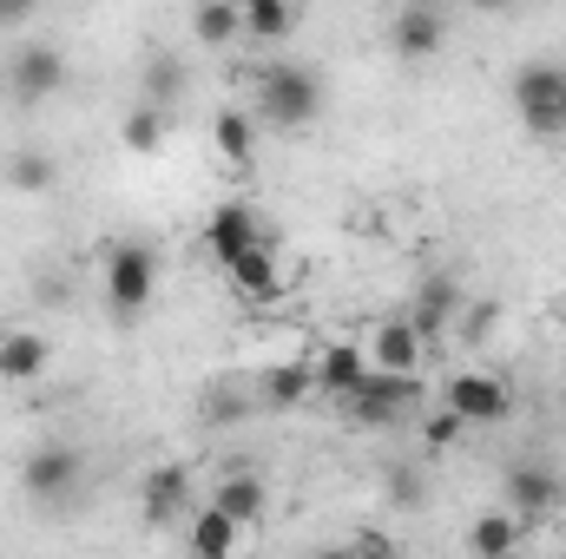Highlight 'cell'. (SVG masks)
I'll return each instance as SVG.
<instances>
[{"label":"cell","instance_id":"1","mask_svg":"<svg viewBox=\"0 0 566 559\" xmlns=\"http://www.w3.org/2000/svg\"><path fill=\"white\" fill-rule=\"evenodd\" d=\"M507 99H514V119L534 139H566V66L560 60H521L514 80H507Z\"/></svg>","mask_w":566,"mask_h":559},{"label":"cell","instance_id":"2","mask_svg":"<svg viewBox=\"0 0 566 559\" xmlns=\"http://www.w3.org/2000/svg\"><path fill=\"white\" fill-rule=\"evenodd\" d=\"M323 113V80L310 73V66H271L264 80H258V119L271 126V133H303L310 119Z\"/></svg>","mask_w":566,"mask_h":559},{"label":"cell","instance_id":"3","mask_svg":"<svg viewBox=\"0 0 566 559\" xmlns=\"http://www.w3.org/2000/svg\"><path fill=\"white\" fill-rule=\"evenodd\" d=\"M158 296V251L151 244H113L106 257V309L113 323H139Z\"/></svg>","mask_w":566,"mask_h":559},{"label":"cell","instance_id":"4","mask_svg":"<svg viewBox=\"0 0 566 559\" xmlns=\"http://www.w3.org/2000/svg\"><path fill=\"white\" fill-rule=\"evenodd\" d=\"M343 402H349V415L363 421V428H396V421H409V409L422 402V389H416V376H396V369H376L369 362V376Z\"/></svg>","mask_w":566,"mask_h":559},{"label":"cell","instance_id":"5","mask_svg":"<svg viewBox=\"0 0 566 559\" xmlns=\"http://www.w3.org/2000/svg\"><path fill=\"white\" fill-rule=\"evenodd\" d=\"M80 474H86V454H80L73 441H46V447H33V454H27L20 487H27L40 507H60V500H73V494H80Z\"/></svg>","mask_w":566,"mask_h":559},{"label":"cell","instance_id":"6","mask_svg":"<svg viewBox=\"0 0 566 559\" xmlns=\"http://www.w3.org/2000/svg\"><path fill=\"white\" fill-rule=\"evenodd\" d=\"M441 402L468 421V428H494V421L514 415V389H507L501 376H488V369H461V376H448V382H441Z\"/></svg>","mask_w":566,"mask_h":559},{"label":"cell","instance_id":"7","mask_svg":"<svg viewBox=\"0 0 566 559\" xmlns=\"http://www.w3.org/2000/svg\"><path fill=\"white\" fill-rule=\"evenodd\" d=\"M60 86H66V60H60V46L27 40V46L7 60V93H13L20 106H40V99H53Z\"/></svg>","mask_w":566,"mask_h":559},{"label":"cell","instance_id":"8","mask_svg":"<svg viewBox=\"0 0 566 559\" xmlns=\"http://www.w3.org/2000/svg\"><path fill=\"white\" fill-rule=\"evenodd\" d=\"M205 244H211V257H218V271H224L238 251H251V244H277V231L258 218V204L224 198V204L211 211V224H205Z\"/></svg>","mask_w":566,"mask_h":559},{"label":"cell","instance_id":"9","mask_svg":"<svg viewBox=\"0 0 566 559\" xmlns=\"http://www.w3.org/2000/svg\"><path fill=\"white\" fill-rule=\"evenodd\" d=\"M441 46H448V20H441L434 0H409V7L389 20V53H396V60L422 66V60H441Z\"/></svg>","mask_w":566,"mask_h":559},{"label":"cell","instance_id":"10","mask_svg":"<svg viewBox=\"0 0 566 559\" xmlns=\"http://www.w3.org/2000/svg\"><path fill=\"white\" fill-rule=\"evenodd\" d=\"M507 507L521 520H547L554 507H566V481L547 461H521V467H507Z\"/></svg>","mask_w":566,"mask_h":559},{"label":"cell","instance_id":"11","mask_svg":"<svg viewBox=\"0 0 566 559\" xmlns=\"http://www.w3.org/2000/svg\"><path fill=\"white\" fill-rule=\"evenodd\" d=\"M369 362L376 369H396V376H416L422 369V349H428V336L416 329V316H382L376 329H369Z\"/></svg>","mask_w":566,"mask_h":559},{"label":"cell","instance_id":"12","mask_svg":"<svg viewBox=\"0 0 566 559\" xmlns=\"http://www.w3.org/2000/svg\"><path fill=\"white\" fill-rule=\"evenodd\" d=\"M139 507H145L151 527H171L178 514H191V467H185V461H158V467L145 474Z\"/></svg>","mask_w":566,"mask_h":559},{"label":"cell","instance_id":"13","mask_svg":"<svg viewBox=\"0 0 566 559\" xmlns=\"http://www.w3.org/2000/svg\"><path fill=\"white\" fill-rule=\"evenodd\" d=\"M461 309H468V296H461V283H454V277H441V271H434V277L416 283V309H409V316H416V329H422L428 342H434V336H448V329L461 323Z\"/></svg>","mask_w":566,"mask_h":559},{"label":"cell","instance_id":"14","mask_svg":"<svg viewBox=\"0 0 566 559\" xmlns=\"http://www.w3.org/2000/svg\"><path fill=\"white\" fill-rule=\"evenodd\" d=\"M363 376H369V349H363V342H329V349H316V395L343 402Z\"/></svg>","mask_w":566,"mask_h":559},{"label":"cell","instance_id":"15","mask_svg":"<svg viewBox=\"0 0 566 559\" xmlns=\"http://www.w3.org/2000/svg\"><path fill=\"white\" fill-rule=\"evenodd\" d=\"M53 362V342L40 329H7L0 336V382H40Z\"/></svg>","mask_w":566,"mask_h":559},{"label":"cell","instance_id":"16","mask_svg":"<svg viewBox=\"0 0 566 559\" xmlns=\"http://www.w3.org/2000/svg\"><path fill=\"white\" fill-rule=\"evenodd\" d=\"M527 540V520L514 514V507H494V514H481L474 527H468V553L474 559H501V553H514Z\"/></svg>","mask_w":566,"mask_h":559},{"label":"cell","instance_id":"17","mask_svg":"<svg viewBox=\"0 0 566 559\" xmlns=\"http://www.w3.org/2000/svg\"><path fill=\"white\" fill-rule=\"evenodd\" d=\"M238 540H244V527H238L224 507H191V527H185V547H191V553L224 559Z\"/></svg>","mask_w":566,"mask_h":559},{"label":"cell","instance_id":"18","mask_svg":"<svg viewBox=\"0 0 566 559\" xmlns=\"http://www.w3.org/2000/svg\"><path fill=\"white\" fill-rule=\"evenodd\" d=\"M211 507H224L238 527H258V520H264V507H271V487H264L258 474H224V481H218V494H211Z\"/></svg>","mask_w":566,"mask_h":559},{"label":"cell","instance_id":"19","mask_svg":"<svg viewBox=\"0 0 566 559\" xmlns=\"http://www.w3.org/2000/svg\"><path fill=\"white\" fill-rule=\"evenodd\" d=\"M224 277H231V289H244V296H277V244L238 251V257L224 264Z\"/></svg>","mask_w":566,"mask_h":559},{"label":"cell","instance_id":"20","mask_svg":"<svg viewBox=\"0 0 566 559\" xmlns=\"http://www.w3.org/2000/svg\"><path fill=\"white\" fill-rule=\"evenodd\" d=\"M258 395H264V409H303L316 395V362H283V369H271L258 382Z\"/></svg>","mask_w":566,"mask_h":559},{"label":"cell","instance_id":"21","mask_svg":"<svg viewBox=\"0 0 566 559\" xmlns=\"http://www.w3.org/2000/svg\"><path fill=\"white\" fill-rule=\"evenodd\" d=\"M238 33H244V0H198V13H191L198 46H231Z\"/></svg>","mask_w":566,"mask_h":559},{"label":"cell","instance_id":"22","mask_svg":"<svg viewBox=\"0 0 566 559\" xmlns=\"http://www.w3.org/2000/svg\"><path fill=\"white\" fill-rule=\"evenodd\" d=\"M211 145H218V158H224V165H238V171H244V165L258 158V119L224 106V113L211 119Z\"/></svg>","mask_w":566,"mask_h":559},{"label":"cell","instance_id":"23","mask_svg":"<svg viewBox=\"0 0 566 559\" xmlns=\"http://www.w3.org/2000/svg\"><path fill=\"white\" fill-rule=\"evenodd\" d=\"M185 86H191V73H185V60H178V53H151V60H145L139 93L151 99V106H165V113H171V106L185 99Z\"/></svg>","mask_w":566,"mask_h":559},{"label":"cell","instance_id":"24","mask_svg":"<svg viewBox=\"0 0 566 559\" xmlns=\"http://www.w3.org/2000/svg\"><path fill=\"white\" fill-rule=\"evenodd\" d=\"M290 27H296L290 0H244V40H258V46H283Z\"/></svg>","mask_w":566,"mask_h":559},{"label":"cell","instance_id":"25","mask_svg":"<svg viewBox=\"0 0 566 559\" xmlns=\"http://www.w3.org/2000/svg\"><path fill=\"white\" fill-rule=\"evenodd\" d=\"M7 184H13V191H27V198H46V191L60 184V165H53L46 151H33V145H27V151H13V158H7Z\"/></svg>","mask_w":566,"mask_h":559},{"label":"cell","instance_id":"26","mask_svg":"<svg viewBox=\"0 0 566 559\" xmlns=\"http://www.w3.org/2000/svg\"><path fill=\"white\" fill-rule=\"evenodd\" d=\"M119 139H126V151H139V158H151L158 145H165V106H151V99H139L126 119H119Z\"/></svg>","mask_w":566,"mask_h":559},{"label":"cell","instance_id":"27","mask_svg":"<svg viewBox=\"0 0 566 559\" xmlns=\"http://www.w3.org/2000/svg\"><path fill=\"white\" fill-rule=\"evenodd\" d=\"M382 494H389V507H422L428 500V487H422V474L409 467V461H396L389 474H382Z\"/></svg>","mask_w":566,"mask_h":559},{"label":"cell","instance_id":"28","mask_svg":"<svg viewBox=\"0 0 566 559\" xmlns=\"http://www.w3.org/2000/svg\"><path fill=\"white\" fill-rule=\"evenodd\" d=\"M461 434H468V421L454 415V409H448V402H441V409H434V415L422 421V441H428V447H434V454H441V447H454V441H461Z\"/></svg>","mask_w":566,"mask_h":559},{"label":"cell","instance_id":"29","mask_svg":"<svg viewBox=\"0 0 566 559\" xmlns=\"http://www.w3.org/2000/svg\"><path fill=\"white\" fill-rule=\"evenodd\" d=\"M494 323H501V303H494V296H481V303H474V309L461 316V329H468V336H488Z\"/></svg>","mask_w":566,"mask_h":559},{"label":"cell","instance_id":"30","mask_svg":"<svg viewBox=\"0 0 566 559\" xmlns=\"http://www.w3.org/2000/svg\"><path fill=\"white\" fill-rule=\"evenodd\" d=\"M40 13V0H0V33H20Z\"/></svg>","mask_w":566,"mask_h":559},{"label":"cell","instance_id":"31","mask_svg":"<svg viewBox=\"0 0 566 559\" xmlns=\"http://www.w3.org/2000/svg\"><path fill=\"white\" fill-rule=\"evenodd\" d=\"M205 415H211V421H224V415L238 421V415H244V402H238V395H224V389H218V395H211V409H205Z\"/></svg>","mask_w":566,"mask_h":559},{"label":"cell","instance_id":"32","mask_svg":"<svg viewBox=\"0 0 566 559\" xmlns=\"http://www.w3.org/2000/svg\"><path fill=\"white\" fill-rule=\"evenodd\" d=\"M474 13H501V7H514V0H468Z\"/></svg>","mask_w":566,"mask_h":559},{"label":"cell","instance_id":"33","mask_svg":"<svg viewBox=\"0 0 566 559\" xmlns=\"http://www.w3.org/2000/svg\"><path fill=\"white\" fill-rule=\"evenodd\" d=\"M560 402H566V389H560Z\"/></svg>","mask_w":566,"mask_h":559}]
</instances>
